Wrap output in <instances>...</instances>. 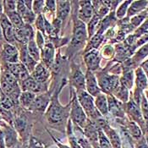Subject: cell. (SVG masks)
I'll return each instance as SVG.
<instances>
[{
    "label": "cell",
    "instance_id": "cell-1",
    "mask_svg": "<svg viewBox=\"0 0 148 148\" xmlns=\"http://www.w3.org/2000/svg\"><path fill=\"white\" fill-rule=\"evenodd\" d=\"M77 96L78 102L86 114H87L91 119H98L99 112L97 110L95 107L93 97L91 95L86 92L84 90H79L77 91Z\"/></svg>",
    "mask_w": 148,
    "mask_h": 148
},
{
    "label": "cell",
    "instance_id": "cell-2",
    "mask_svg": "<svg viewBox=\"0 0 148 148\" xmlns=\"http://www.w3.org/2000/svg\"><path fill=\"white\" fill-rule=\"evenodd\" d=\"M70 116L71 119L76 125L80 127L81 129L85 128L87 124L86 114L84 112L80 103L78 102L76 97L75 96L71 101V108H70Z\"/></svg>",
    "mask_w": 148,
    "mask_h": 148
},
{
    "label": "cell",
    "instance_id": "cell-3",
    "mask_svg": "<svg viewBox=\"0 0 148 148\" xmlns=\"http://www.w3.org/2000/svg\"><path fill=\"white\" fill-rule=\"evenodd\" d=\"M64 112H65V109L58 103L57 96H55L54 99L52 100L51 104L47 112V117L48 121L53 125L62 122L64 117Z\"/></svg>",
    "mask_w": 148,
    "mask_h": 148
},
{
    "label": "cell",
    "instance_id": "cell-4",
    "mask_svg": "<svg viewBox=\"0 0 148 148\" xmlns=\"http://www.w3.org/2000/svg\"><path fill=\"white\" fill-rule=\"evenodd\" d=\"M119 83V80L118 75H108L107 73H98V86L105 92H112Z\"/></svg>",
    "mask_w": 148,
    "mask_h": 148
},
{
    "label": "cell",
    "instance_id": "cell-5",
    "mask_svg": "<svg viewBox=\"0 0 148 148\" xmlns=\"http://www.w3.org/2000/svg\"><path fill=\"white\" fill-rule=\"evenodd\" d=\"M0 27L2 30L3 37L6 40L7 43L14 45L16 42L14 29L4 13L0 15Z\"/></svg>",
    "mask_w": 148,
    "mask_h": 148
},
{
    "label": "cell",
    "instance_id": "cell-6",
    "mask_svg": "<svg viewBox=\"0 0 148 148\" xmlns=\"http://www.w3.org/2000/svg\"><path fill=\"white\" fill-rule=\"evenodd\" d=\"M87 37V31L85 23L80 20H75L74 34L72 38V44L75 46L84 43Z\"/></svg>",
    "mask_w": 148,
    "mask_h": 148
},
{
    "label": "cell",
    "instance_id": "cell-7",
    "mask_svg": "<svg viewBox=\"0 0 148 148\" xmlns=\"http://www.w3.org/2000/svg\"><path fill=\"white\" fill-rule=\"evenodd\" d=\"M15 39L22 45L27 44L34 38V31L32 25L25 24L21 28L14 30Z\"/></svg>",
    "mask_w": 148,
    "mask_h": 148
},
{
    "label": "cell",
    "instance_id": "cell-8",
    "mask_svg": "<svg viewBox=\"0 0 148 148\" xmlns=\"http://www.w3.org/2000/svg\"><path fill=\"white\" fill-rule=\"evenodd\" d=\"M3 58L8 64H15L19 62V51L14 45L5 43L3 46Z\"/></svg>",
    "mask_w": 148,
    "mask_h": 148
},
{
    "label": "cell",
    "instance_id": "cell-9",
    "mask_svg": "<svg viewBox=\"0 0 148 148\" xmlns=\"http://www.w3.org/2000/svg\"><path fill=\"white\" fill-rule=\"evenodd\" d=\"M85 80H86V87L88 94H90L91 97H97L101 93V89L99 88L97 80L96 79V76L93 75L92 71L87 70L85 76Z\"/></svg>",
    "mask_w": 148,
    "mask_h": 148
},
{
    "label": "cell",
    "instance_id": "cell-10",
    "mask_svg": "<svg viewBox=\"0 0 148 148\" xmlns=\"http://www.w3.org/2000/svg\"><path fill=\"white\" fill-rule=\"evenodd\" d=\"M7 70L10 71L12 75L17 79V80H21L27 79L29 75V71L21 63L15 64H7Z\"/></svg>",
    "mask_w": 148,
    "mask_h": 148
},
{
    "label": "cell",
    "instance_id": "cell-11",
    "mask_svg": "<svg viewBox=\"0 0 148 148\" xmlns=\"http://www.w3.org/2000/svg\"><path fill=\"white\" fill-rule=\"evenodd\" d=\"M84 60L88 68V70L93 71L99 68L101 58L99 53L97 50L92 49L90 50L87 53H86V55L84 56Z\"/></svg>",
    "mask_w": 148,
    "mask_h": 148
},
{
    "label": "cell",
    "instance_id": "cell-12",
    "mask_svg": "<svg viewBox=\"0 0 148 148\" xmlns=\"http://www.w3.org/2000/svg\"><path fill=\"white\" fill-rule=\"evenodd\" d=\"M79 18L82 22H89L93 17V5L90 1H80Z\"/></svg>",
    "mask_w": 148,
    "mask_h": 148
},
{
    "label": "cell",
    "instance_id": "cell-13",
    "mask_svg": "<svg viewBox=\"0 0 148 148\" xmlns=\"http://www.w3.org/2000/svg\"><path fill=\"white\" fill-rule=\"evenodd\" d=\"M19 54H20V60L21 64L29 71V73H32L37 64L34 59L29 55L25 46H22V47L21 48L19 52Z\"/></svg>",
    "mask_w": 148,
    "mask_h": 148
},
{
    "label": "cell",
    "instance_id": "cell-14",
    "mask_svg": "<svg viewBox=\"0 0 148 148\" xmlns=\"http://www.w3.org/2000/svg\"><path fill=\"white\" fill-rule=\"evenodd\" d=\"M71 84L79 90H84L86 88L85 75L82 74L80 69L77 67L72 69L71 72Z\"/></svg>",
    "mask_w": 148,
    "mask_h": 148
},
{
    "label": "cell",
    "instance_id": "cell-15",
    "mask_svg": "<svg viewBox=\"0 0 148 148\" xmlns=\"http://www.w3.org/2000/svg\"><path fill=\"white\" fill-rule=\"evenodd\" d=\"M102 130L104 132V134H106V136L108 137L112 148H122L121 139L114 129H112L108 125H107Z\"/></svg>",
    "mask_w": 148,
    "mask_h": 148
},
{
    "label": "cell",
    "instance_id": "cell-16",
    "mask_svg": "<svg viewBox=\"0 0 148 148\" xmlns=\"http://www.w3.org/2000/svg\"><path fill=\"white\" fill-rule=\"evenodd\" d=\"M21 88L23 91H30L36 94L37 92H41L43 90V86L42 84L36 81L32 76H29L27 79L22 81Z\"/></svg>",
    "mask_w": 148,
    "mask_h": 148
},
{
    "label": "cell",
    "instance_id": "cell-17",
    "mask_svg": "<svg viewBox=\"0 0 148 148\" xmlns=\"http://www.w3.org/2000/svg\"><path fill=\"white\" fill-rule=\"evenodd\" d=\"M32 74V77L36 81H37L38 83H41V84H43L49 78L48 70L42 64H36V66L35 67L34 70Z\"/></svg>",
    "mask_w": 148,
    "mask_h": 148
},
{
    "label": "cell",
    "instance_id": "cell-18",
    "mask_svg": "<svg viewBox=\"0 0 148 148\" xmlns=\"http://www.w3.org/2000/svg\"><path fill=\"white\" fill-rule=\"evenodd\" d=\"M127 112L130 116L135 120V122L139 123L140 125H143V117L140 112L139 106L134 101H130L127 104Z\"/></svg>",
    "mask_w": 148,
    "mask_h": 148
},
{
    "label": "cell",
    "instance_id": "cell-19",
    "mask_svg": "<svg viewBox=\"0 0 148 148\" xmlns=\"http://www.w3.org/2000/svg\"><path fill=\"white\" fill-rule=\"evenodd\" d=\"M4 135V141L6 148H14L17 144V133L10 126H7L3 130Z\"/></svg>",
    "mask_w": 148,
    "mask_h": 148
},
{
    "label": "cell",
    "instance_id": "cell-20",
    "mask_svg": "<svg viewBox=\"0 0 148 148\" xmlns=\"http://www.w3.org/2000/svg\"><path fill=\"white\" fill-rule=\"evenodd\" d=\"M42 59L47 67H50L54 58V47L51 43H47L42 49Z\"/></svg>",
    "mask_w": 148,
    "mask_h": 148
},
{
    "label": "cell",
    "instance_id": "cell-21",
    "mask_svg": "<svg viewBox=\"0 0 148 148\" xmlns=\"http://www.w3.org/2000/svg\"><path fill=\"white\" fill-rule=\"evenodd\" d=\"M148 4V1H133L131 2L128 11H127V16L131 17L135 16L141 11H143Z\"/></svg>",
    "mask_w": 148,
    "mask_h": 148
},
{
    "label": "cell",
    "instance_id": "cell-22",
    "mask_svg": "<svg viewBox=\"0 0 148 148\" xmlns=\"http://www.w3.org/2000/svg\"><path fill=\"white\" fill-rule=\"evenodd\" d=\"M136 89L141 91L147 89L148 86L147 77L140 67H138L136 70Z\"/></svg>",
    "mask_w": 148,
    "mask_h": 148
},
{
    "label": "cell",
    "instance_id": "cell-23",
    "mask_svg": "<svg viewBox=\"0 0 148 148\" xmlns=\"http://www.w3.org/2000/svg\"><path fill=\"white\" fill-rule=\"evenodd\" d=\"M56 11L57 17L59 21H64L69 14L70 11V4L69 1H58L56 2Z\"/></svg>",
    "mask_w": 148,
    "mask_h": 148
},
{
    "label": "cell",
    "instance_id": "cell-24",
    "mask_svg": "<svg viewBox=\"0 0 148 148\" xmlns=\"http://www.w3.org/2000/svg\"><path fill=\"white\" fill-rule=\"evenodd\" d=\"M95 107L100 114H102L103 116H106L108 113V99L106 96L100 93L98 96L96 97L95 100Z\"/></svg>",
    "mask_w": 148,
    "mask_h": 148
},
{
    "label": "cell",
    "instance_id": "cell-25",
    "mask_svg": "<svg viewBox=\"0 0 148 148\" xmlns=\"http://www.w3.org/2000/svg\"><path fill=\"white\" fill-rule=\"evenodd\" d=\"M134 82V72L130 69V66H126L124 68L123 76L121 77L120 84L127 89H130Z\"/></svg>",
    "mask_w": 148,
    "mask_h": 148
},
{
    "label": "cell",
    "instance_id": "cell-26",
    "mask_svg": "<svg viewBox=\"0 0 148 148\" xmlns=\"http://www.w3.org/2000/svg\"><path fill=\"white\" fill-rule=\"evenodd\" d=\"M48 102H49V97L47 96V94L39 95L38 97H36L34 102L30 107V108L33 110L44 111L47 107Z\"/></svg>",
    "mask_w": 148,
    "mask_h": 148
},
{
    "label": "cell",
    "instance_id": "cell-27",
    "mask_svg": "<svg viewBox=\"0 0 148 148\" xmlns=\"http://www.w3.org/2000/svg\"><path fill=\"white\" fill-rule=\"evenodd\" d=\"M74 134L75 136L76 137L80 146L81 148H92L91 144L89 142V140L85 136L83 131L81 130V128L74 124Z\"/></svg>",
    "mask_w": 148,
    "mask_h": 148
},
{
    "label": "cell",
    "instance_id": "cell-28",
    "mask_svg": "<svg viewBox=\"0 0 148 148\" xmlns=\"http://www.w3.org/2000/svg\"><path fill=\"white\" fill-rule=\"evenodd\" d=\"M108 100V111H110L114 115L119 116V117H123V112H122V108L120 106V103L112 96H109Z\"/></svg>",
    "mask_w": 148,
    "mask_h": 148
},
{
    "label": "cell",
    "instance_id": "cell-29",
    "mask_svg": "<svg viewBox=\"0 0 148 148\" xmlns=\"http://www.w3.org/2000/svg\"><path fill=\"white\" fill-rule=\"evenodd\" d=\"M36 94L33 92H30V91H23L20 94L19 97V101L21 103L24 108H30V107L32 106V104L34 102L35 98H36Z\"/></svg>",
    "mask_w": 148,
    "mask_h": 148
},
{
    "label": "cell",
    "instance_id": "cell-30",
    "mask_svg": "<svg viewBox=\"0 0 148 148\" xmlns=\"http://www.w3.org/2000/svg\"><path fill=\"white\" fill-rule=\"evenodd\" d=\"M127 133L129 134V136L135 139L136 140H140V138H142V132L139 126L137 125V124L134 121H130L128 123L127 125Z\"/></svg>",
    "mask_w": 148,
    "mask_h": 148
},
{
    "label": "cell",
    "instance_id": "cell-31",
    "mask_svg": "<svg viewBox=\"0 0 148 148\" xmlns=\"http://www.w3.org/2000/svg\"><path fill=\"white\" fill-rule=\"evenodd\" d=\"M10 21V22L11 23L12 26L14 27V29H19V28H21L23 25H25V23L23 21L21 16L17 13L16 11L10 12V13H7L5 14Z\"/></svg>",
    "mask_w": 148,
    "mask_h": 148
},
{
    "label": "cell",
    "instance_id": "cell-32",
    "mask_svg": "<svg viewBox=\"0 0 148 148\" xmlns=\"http://www.w3.org/2000/svg\"><path fill=\"white\" fill-rule=\"evenodd\" d=\"M26 45H27L26 46V49H27V52H28L29 55L37 63L40 60V58H41L40 48L37 47L34 40L30 41Z\"/></svg>",
    "mask_w": 148,
    "mask_h": 148
},
{
    "label": "cell",
    "instance_id": "cell-33",
    "mask_svg": "<svg viewBox=\"0 0 148 148\" xmlns=\"http://www.w3.org/2000/svg\"><path fill=\"white\" fill-rule=\"evenodd\" d=\"M114 96L120 101L122 102H127L128 98H129V93H128V89L125 88L124 86H122L120 83H119V85L115 87L114 91Z\"/></svg>",
    "mask_w": 148,
    "mask_h": 148
},
{
    "label": "cell",
    "instance_id": "cell-34",
    "mask_svg": "<svg viewBox=\"0 0 148 148\" xmlns=\"http://www.w3.org/2000/svg\"><path fill=\"white\" fill-rule=\"evenodd\" d=\"M148 55V42L144 44V46L139 49V51L135 54V56L132 58V64H136L140 63L142 59H144Z\"/></svg>",
    "mask_w": 148,
    "mask_h": 148
},
{
    "label": "cell",
    "instance_id": "cell-35",
    "mask_svg": "<svg viewBox=\"0 0 148 148\" xmlns=\"http://www.w3.org/2000/svg\"><path fill=\"white\" fill-rule=\"evenodd\" d=\"M72 125H71V122L69 121L68 125V138H69V142L70 144V148H81L80 146L76 137L75 136V134L73 132V130H72Z\"/></svg>",
    "mask_w": 148,
    "mask_h": 148
},
{
    "label": "cell",
    "instance_id": "cell-36",
    "mask_svg": "<svg viewBox=\"0 0 148 148\" xmlns=\"http://www.w3.org/2000/svg\"><path fill=\"white\" fill-rule=\"evenodd\" d=\"M147 16V11H143L140 14H138L136 15L133 16L130 20V25L133 27V28H137L139 27V25L145 21V19Z\"/></svg>",
    "mask_w": 148,
    "mask_h": 148
},
{
    "label": "cell",
    "instance_id": "cell-37",
    "mask_svg": "<svg viewBox=\"0 0 148 148\" xmlns=\"http://www.w3.org/2000/svg\"><path fill=\"white\" fill-rule=\"evenodd\" d=\"M98 145L100 148H112L108 137L101 130H98Z\"/></svg>",
    "mask_w": 148,
    "mask_h": 148
},
{
    "label": "cell",
    "instance_id": "cell-38",
    "mask_svg": "<svg viewBox=\"0 0 148 148\" xmlns=\"http://www.w3.org/2000/svg\"><path fill=\"white\" fill-rule=\"evenodd\" d=\"M132 1H125L121 3V5L118 8L117 11H116V16L119 19H122L125 16V14H127L129 6L130 5Z\"/></svg>",
    "mask_w": 148,
    "mask_h": 148
},
{
    "label": "cell",
    "instance_id": "cell-39",
    "mask_svg": "<svg viewBox=\"0 0 148 148\" xmlns=\"http://www.w3.org/2000/svg\"><path fill=\"white\" fill-rule=\"evenodd\" d=\"M103 34L97 32V34L93 36V38H91V41L89 42L88 47H87L86 50H92L93 48H97V47H99V45L101 44V42L103 41Z\"/></svg>",
    "mask_w": 148,
    "mask_h": 148
},
{
    "label": "cell",
    "instance_id": "cell-40",
    "mask_svg": "<svg viewBox=\"0 0 148 148\" xmlns=\"http://www.w3.org/2000/svg\"><path fill=\"white\" fill-rule=\"evenodd\" d=\"M140 112L142 114V117L147 121H148V101L144 94H142V97L140 101Z\"/></svg>",
    "mask_w": 148,
    "mask_h": 148
},
{
    "label": "cell",
    "instance_id": "cell-41",
    "mask_svg": "<svg viewBox=\"0 0 148 148\" xmlns=\"http://www.w3.org/2000/svg\"><path fill=\"white\" fill-rule=\"evenodd\" d=\"M21 18H22L23 21H24L25 24L32 25L36 21V14L32 10H27V11L25 13V14L23 15Z\"/></svg>",
    "mask_w": 148,
    "mask_h": 148
},
{
    "label": "cell",
    "instance_id": "cell-42",
    "mask_svg": "<svg viewBox=\"0 0 148 148\" xmlns=\"http://www.w3.org/2000/svg\"><path fill=\"white\" fill-rule=\"evenodd\" d=\"M4 14L16 10V1H3Z\"/></svg>",
    "mask_w": 148,
    "mask_h": 148
},
{
    "label": "cell",
    "instance_id": "cell-43",
    "mask_svg": "<svg viewBox=\"0 0 148 148\" xmlns=\"http://www.w3.org/2000/svg\"><path fill=\"white\" fill-rule=\"evenodd\" d=\"M99 21H100V17L97 14H95L91 20L89 21V26H88V32H89V35L90 36H91V35L94 33V31H95V27L98 25L99 23Z\"/></svg>",
    "mask_w": 148,
    "mask_h": 148
},
{
    "label": "cell",
    "instance_id": "cell-44",
    "mask_svg": "<svg viewBox=\"0 0 148 148\" xmlns=\"http://www.w3.org/2000/svg\"><path fill=\"white\" fill-rule=\"evenodd\" d=\"M45 2L44 1H33L32 3V11L35 14H42V11L43 10Z\"/></svg>",
    "mask_w": 148,
    "mask_h": 148
},
{
    "label": "cell",
    "instance_id": "cell-45",
    "mask_svg": "<svg viewBox=\"0 0 148 148\" xmlns=\"http://www.w3.org/2000/svg\"><path fill=\"white\" fill-rule=\"evenodd\" d=\"M36 28L39 30L40 32H45V19L43 18V16L42 14H39L36 18Z\"/></svg>",
    "mask_w": 148,
    "mask_h": 148
},
{
    "label": "cell",
    "instance_id": "cell-46",
    "mask_svg": "<svg viewBox=\"0 0 148 148\" xmlns=\"http://www.w3.org/2000/svg\"><path fill=\"white\" fill-rule=\"evenodd\" d=\"M21 17L25 14V13L27 11V8L25 5L24 1H16V10Z\"/></svg>",
    "mask_w": 148,
    "mask_h": 148
},
{
    "label": "cell",
    "instance_id": "cell-47",
    "mask_svg": "<svg viewBox=\"0 0 148 148\" xmlns=\"http://www.w3.org/2000/svg\"><path fill=\"white\" fill-rule=\"evenodd\" d=\"M147 42H148V30L137 38V41L136 42V47H140L141 45H144Z\"/></svg>",
    "mask_w": 148,
    "mask_h": 148
},
{
    "label": "cell",
    "instance_id": "cell-48",
    "mask_svg": "<svg viewBox=\"0 0 148 148\" xmlns=\"http://www.w3.org/2000/svg\"><path fill=\"white\" fill-rule=\"evenodd\" d=\"M36 43L37 47L40 48V49H42L45 46V41H44V38H43V36L42 34V32H37L36 34Z\"/></svg>",
    "mask_w": 148,
    "mask_h": 148
},
{
    "label": "cell",
    "instance_id": "cell-49",
    "mask_svg": "<svg viewBox=\"0 0 148 148\" xmlns=\"http://www.w3.org/2000/svg\"><path fill=\"white\" fill-rule=\"evenodd\" d=\"M136 148H148V144L147 142L146 141V140L142 137L140 138V140H136Z\"/></svg>",
    "mask_w": 148,
    "mask_h": 148
},
{
    "label": "cell",
    "instance_id": "cell-50",
    "mask_svg": "<svg viewBox=\"0 0 148 148\" xmlns=\"http://www.w3.org/2000/svg\"><path fill=\"white\" fill-rule=\"evenodd\" d=\"M114 53V48L111 46H106L103 49V55L105 58L111 57Z\"/></svg>",
    "mask_w": 148,
    "mask_h": 148
},
{
    "label": "cell",
    "instance_id": "cell-51",
    "mask_svg": "<svg viewBox=\"0 0 148 148\" xmlns=\"http://www.w3.org/2000/svg\"><path fill=\"white\" fill-rule=\"evenodd\" d=\"M46 7L49 11H55L56 10V2L55 1H46Z\"/></svg>",
    "mask_w": 148,
    "mask_h": 148
},
{
    "label": "cell",
    "instance_id": "cell-52",
    "mask_svg": "<svg viewBox=\"0 0 148 148\" xmlns=\"http://www.w3.org/2000/svg\"><path fill=\"white\" fill-rule=\"evenodd\" d=\"M140 68L143 69L144 73L146 74L147 77L148 79V59H147L146 61H144L141 64H140Z\"/></svg>",
    "mask_w": 148,
    "mask_h": 148
},
{
    "label": "cell",
    "instance_id": "cell-53",
    "mask_svg": "<svg viewBox=\"0 0 148 148\" xmlns=\"http://www.w3.org/2000/svg\"><path fill=\"white\" fill-rule=\"evenodd\" d=\"M0 148H6L5 141H4V135L1 129H0Z\"/></svg>",
    "mask_w": 148,
    "mask_h": 148
},
{
    "label": "cell",
    "instance_id": "cell-54",
    "mask_svg": "<svg viewBox=\"0 0 148 148\" xmlns=\"http://www.w3.org/2000/svg\"><path fill=\"white\" fill-rule=\"evenodd\" d=\"M54 139V141L56 142V144L58 145V148H70V147H69L68 146H65V145H63V144H61L60 142H58V141L57 140L55 139V138H53Z\"/></svg>",
    "mask_w": 148,
    "mask_h": 148
},
{
    "label": "cell",
    "instance_id": "cell-55",
    "mask_svg": "<svg viewBox=\"0 0 148 148\" xmlns=\"http://www.w3.org/2000/svg\"><path fill=\"white\" fill-rule=\"evenodd\" d=\"M3 2H2V1H0V15H1L2 14H3Z\"/></svg>",
    "mask_w": 148,
    "mask_h": 148
},
{
    "label": "cell",
    "instance_id": "cell-56",
    "mask_svg": "<svg viewBox=\"0 0 148 148\" xmlns=\"http://www.w3.org/2000/svg\"><path fill=\"white\" fill-rule=\"evenodd\" d=\"M3 39V33H2V30H1V27H0V40Z\"/></svg>",
    "mask_w": 148,
    "mask_h": 148
},
{
    "label": "cell",
    "instance_id": "cell-57",
    "mask_svg": "<svg viewBox=\"0 0 148 148\" xmlns=\"http://www.w3.org/2000/svg\"><path fill=\"white\" fill-rule=\"evenodd\" d=\"M93 148H100V147H99V145H98V144H97V145H94V146H93Z\"/></svg>",
    "mask_w": 148,
    "mask_h": 148
},
{
    "label": "cell",
    "instance_id": "cell-58",
    "mask_svg": "<svg viewBox=\"0 0 148 148\" xmlns=\"http://www.w3.org/2000/svg\"><path fill=\"white\" fill-rule=\"evenodd\" d=\"M146 98H147V100L148 101V91H147V97H146Z\"/></svg>",
    "mask_w": 148,
    "mask_h": 148
},
{
    "label": "cell",
    "instance_id": "cell-59",
    "mask_svg": "<svg viewBox=\"0 0 148 148\" xmlns=\"http://www.w3.org/2000/svg\"><path fill=\"white\" fill-rule=\"evenodd\" d=\"M147 15H148V9L147 10Z\"/></svg>",
    "mask_w": 148,
    "mask_h": 148
}]
</instances>
